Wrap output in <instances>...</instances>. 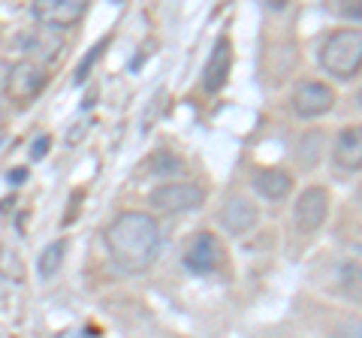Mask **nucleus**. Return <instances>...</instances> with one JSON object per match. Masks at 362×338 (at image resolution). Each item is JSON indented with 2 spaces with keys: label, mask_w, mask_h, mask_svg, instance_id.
Instances as JSON below:
<instances>
[{
  "label": "nucleus",
  "mask_w": 362,
  "mask_h": 338,
  "mask_svg": "<svg viewBox=\"0 0 362 338\" xmlns=\"http://www.w3.org/2000/svg\"><path fill=\"white\" fill-rule=\"evenodd\" d=\"M106 247L118 269L139 275L148 272L160 257L163 233L157 227V221L145 211H121L106 230Z\"/></svg>",
  "instance_id": "obj_1"
},
{
  "label": "nucleus",
  "mask_w": 362,
  "mask_h": 338,
  "mask_svg": "<svg viewBox=\"0 0 362 338\" xmlns=\"http://www.w3.org/2000/svg\"><path fill=\"white\" fill-rule=\"evenodd\" d=\"M320 66L335 78H354L362 66V33L356 28L329 33L320 49Z\"/></svg>",
  "instance_id": "obj_2"
},
{
  "label": "nucleus",
  "mask_w": 362,
  "mask_h": 338,
  "mask_svg": "<svg viewBox=\"0 0 362 338\" xmlns=\"http://www.w3.org/2000/svg\"><path fill=\"white\" fill-rule=\"evenodd\" d=\"M151 209L163 215H181V211H194L206 202V190L194 182H169L151 190Z\"/></svg>",
  "instance_id": "obj_3"
},
{
  "label": "nucleus",
  "mask_w": 362,
  "mask_h": 338,
  "mask_svg": "<svg viewBox=\"0 0 362 338\" xmlns=\"http://www.w3.org/2000/svg\"><path fill=\"white\" fill-rule=\"evenodd\" d=\"M49 85V73H45V66H40L37 61H18L6 70V78H4V88L6 94L18 100V103H28V100L37 97L42 88Z\"/></svg>",
  "instance_id": "obj_4"
},
{
  "label": "nucleus",
  "mask_w": 362,
  "mask_h": 338,
  "mask_svg": "<svg viewBox=\"0 0 362 338\" xmlns=\"http://www.w3.org/2000/svg\"><path fill=\"white\" fill-rule=\"evenodd\" d=\"M185 266L194 275H214L223 266V247L221 239L209 230L197 233L185 247Z\"/></svg>",
  "instance_id": "obj_5"
},
{
  "label": "nucleus",
  "mask_w": 362,
  "mask_h": 338,
  "mask_svg": "<svg viewBox=\"0 0 362 338\" xmlns=\"http://www.w3.org/2000/svg\"><path fill=\"white\" fill-rule=\"evenodd\" d=\"M88 4L85 0H37L30 6V16L40 21L42 28L61 30V28H73L76 21L85 18Z\"/></svg>",
  "instance_id": "obj_6"
},
{
  "label": "nucleus",
  "mask_w": 362,
  "mask_h": 338,
  "mask_svg": "<svg viewBox=\"0 0 362 338\" xmlns=\"http://www.w3.org/2000/svg\"><path fill=\"white\" fill-rule=\"evenodd\" d=\"M293 215H296V227L302 233L320 230L326 215H329V190L320 187V185L302 190V197L296 199V209H293Z\"/></svg>",
  "instance_id": "obj_7"
},
{
  "label": "nucleus",
  "mask_w": 362,
  "mask_h": 338,
  "mask_svg": "<svg viewBox=\"0 0 362 338\" xmlns=\"http://www.w3.org/2000/svg\"><path fill=\"white\" fill-rule=\"evenodd\" d=\"M335 106V91L323 82H299L293 91V109L299 118H320Z\"/></svg>",
  "instance_id": "obj_8"
},
{
  "label": "nucleus",
  "mask_w": 362,
  "mask_h": 338,
  "mask_svg": "<svg viewBox=\"0 0 362 338\" xmlns=\"http://www.w3.org/2000/svg\"><path fill=\"white\" fill-rule=\"evenodd\" d=\"M218 221H221V227L230 233V235H245L247 230L257 227L259 209L254 206L251 199H245V197H230V199H226L223 206H221Z\"/></svg>",
  "instance_id": "obj_9"
},
{
  "label": "nucleus",
  "mask_w": 362,
  "mask_h": 338,
  "mask_svg": "<svg viewBox=\"0 0 362 338\" xmlns=\"http://www.w3.org/2000/svg\"><path fill=\"white\" fill-rule=\"evenodd\" d=\"M230 70H233V42L230 37H218L211 49V58L206 64V76H202V85H206V91L218 94L221 88L226 85V78H230Z\"/></svg>",
  "instance_id": "obj_10"
},
{
  "label": "nucleus",
  "mask_w": 362,
  "mask_h": 338,
  "mask_svg": "<svg viewBox=\"0 0 362 338\" xmlns=\"http://www.w3.org/2000/svg\"><path fill=\"white\" fill-rule=\"evenodd\" d=\"M21 49L37 54V64L42 66V64H54L64 54V40L52 28H33V33L21 37Z\"/></svg>",
  "instance_id": "obj_11"
},
{
  "label": "nucleus",
  "mask_w": 362,
  "mask_h": 338,
  "mask_svg": "<svg viewBox=\"0 0 362 338\" xmlns=\"http://www.w3.org/2000/svg\"><path fill=\"white\" fill-rule=\"evenodd\" d=\"M335 163L347 169V173H356L362 166V130L359 127H344L335 139V148H332Z\"/></svg>",
  "instance_id": "obj_12"
},
{
  "label": "nucleus",
  "mask_w": 362,
  "mask_h": 338,
  "mask_svg": "<svg viewBox=\"0 0 362 338\" xmlns=\"http://www.w3.org/2000/svg\"><path fill=\"white\" fill-rule=\"evenodd\" d=\"M254 187L259 190V197H266L272 202H281V199L290 197L293 175L284 173V169H278V166H266V169H259V173L254 175Z\"/></svg>",
  "instance_id": "obj_13"
},
{
  "label": "nucleus",
  "mask_w": 362,
  "mask_h": 338,
  "mask_svg": "<svg viewBox=\"0 0 362 338\" xmlns=\"http://www.w3.org/2000/svg\"><path fill=\"white\" fill-rule=\"evenodd\" d=\"M145 169H148V175H157V178H173V175H181L185 173V161L169 151H157L148 157V163H145Z\"/></svg>",
  "instance_id": "obj_14"
},
{
  "label": "nucleus",
  "mask_w": 362,
  "mask_h": 338,
  "mask_svg": "<svg viewBox=\"0 0 362 338\" xmlns=\"http://www.w3.org/2000/svg\"><path fill=\"white\" fill-rule=\"evenodd\" d=\"M64 257H66V242H52V245H45L42 247V254H40V275L42 278H54L58 275V269L64 266Z\"/></svg>",
  "instance_id": "obj_15"
},
{
  "label": "nucleus",
  "mask_w": 362,
  "mask_h": 338,
  "mask_svg": "<svg viewBox=\"0 0 362 338\" xmlns=\"http://www.w3.org/2000/svg\"><path fill=\"white\" fill-rule=\"evenodd\" d=\"M329 9L335 16H341V18H354V21H359V16H362V6H359V0H335V4H329Z\"/></svg>",
  "instance_id": "obj_16"
},
{
  "label": "nucleus",
  "mask_w": 362,
  "mask_h": 338,
  "mask_svg": "<svg viewBox=\"0 0 362 338\" xmlns=\"http://www.w3.org/2000/svg\"><path fill=\"white\" fill-rule=\"evenodd\" d=\"M49 145H52V136H45L42 133V136L33 142V148H30V161H42V157L49 154Z\"/></svg>",
  "instance_id": "obj_17"
},
{
  "label": "nucleus",
  "mask_w": 362,
  "mask_h": 338,
  "mask_svg": "<svg viewBox=\"0 0 362 338\" xmlns=\"http://www.w3.org/2000/svg\"><path fill=\"white\" fill-rule=\"evenodd\" d=\"M100 52H103V42H100V46H94V49H90L88 61H82V64H78V73H76V78H78V82H82V78H85V73L90 70V64H94V61L100 58Z\"/></svg>",
  "instance_id": "obj_18"
},
{
  "label": "nucleus",
  "mask_w": 362,
  "mask_h": 338,
  "mask_svg": "<svg viewBox=\"0 0 362 338\" xmlns=\"http://www.w3.org/2000/svg\"><path fill=\"white\" fill-rule=\"evenodd\" d=\"M88 133V124H78V127H73V133H70V145H78V139H82Z\"/></svg>",
  "instance_id": "obj_19"
},
{
  "label": "nucleus",
  "mask_w": 362,
  "mask_h": 338,
  "mask_svg": "<svg viewBox=\"0 0 362 338\" xmlns=\"http://www.w3.org/2000/svg\"><path fill=\"white\" fill-rule=\"evenodd\" d=\"M28 178V169H13V173H9V182H16V185H21Z\"/></svg>",
  "instance_id": "obj_20"
},
{
  "label": "nucleus",
  "mask_w": 362,
  "mask_h": 338,
  "mask_svg": "<svg viewBox=\"0 0 362 338\" xmlns=\"http://www.w3.org/2000/svg\"><path fill=\"white\" fill-rule=\"evenodd\" d=\"M266 6H269V9H284L287 4H284V0H266Z\"/></svg>",
  "instance_id": "obj_21"
},
{
  "label": "nucleus",
  "mask_w": 362,
  "mask_h": 338,
  "mask_svg": "<svg viewBox=\"0 0 362 338\" xmlns=\"http://www.w3.org/2000/svg\"><path fill=\"white\" fill-rule=\"evenodd\" d=\"M58 338H85V332H82V330H73V332H64V335H58Z\"/></svg>",
  "instance_id": "obj_22"
}]
</instances>
